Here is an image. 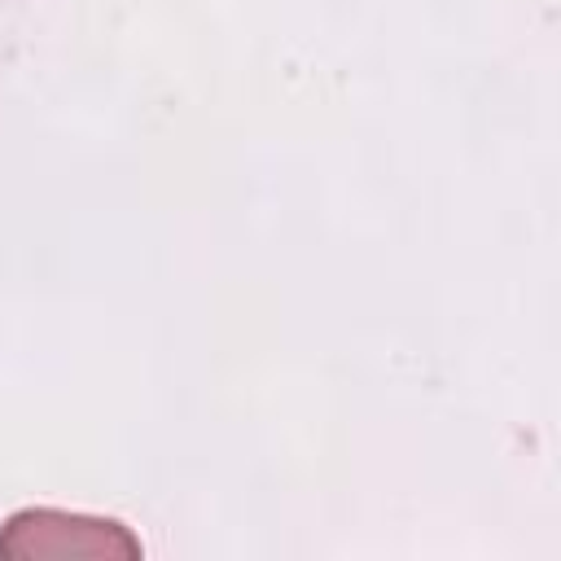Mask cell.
<instances>
[{
    "instance_id": "1",
    "label": "cell",
    "mask_w": 561,
    "mask_h": 561,
    "mask_svg": "<svg viewBox=\"0 0 561 561\" xmlns=\"http://www.w3.org/2000/svg\"><path fill=\"white\" fill-rule=\"evenodd\" d=\"M0 557L4 561H136L140 539L114 522L92 513L66 508H22L0 526Z\"/></svg>"
}]
</instances>
